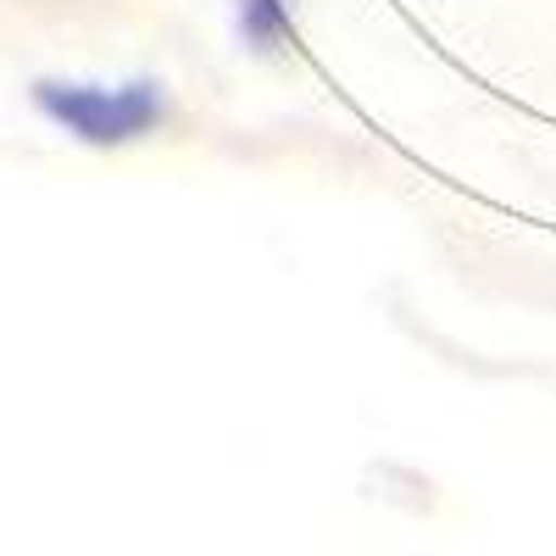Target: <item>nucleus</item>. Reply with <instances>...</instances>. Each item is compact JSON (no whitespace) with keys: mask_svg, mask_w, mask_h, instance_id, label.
<instances>
[{"mask_svg":"<svg viewBox=\"0 0 556 556\" xmlns=\"http://www.w3.org/2000/svg\"><path fill=\"white\" fill-rule=\"evenodd\" d=\"M235 23H240L245 51L278 56L290 45V34H295V7L290 0H235Z\"/></svg>","mask_w":556,"mask_h":556,"instance_id":"obj_2","label":"nucleus"},{"mask_svg":"<svg viewBox=\"0 0 556 556\" xmlns=\"http://www.w3.org/2000/svg\"><path fill=\"white\" fill-rule=\"evenodd\" d=\"M34 106L51 117L67 139L89 151H117L134 146L167 123V96L156 78H123V84H96V78H39Z\"/></svg>","mask_w":556,"mask_h":556,"instance_id":"obj_1","label":"nucleus"}]
</instances>
